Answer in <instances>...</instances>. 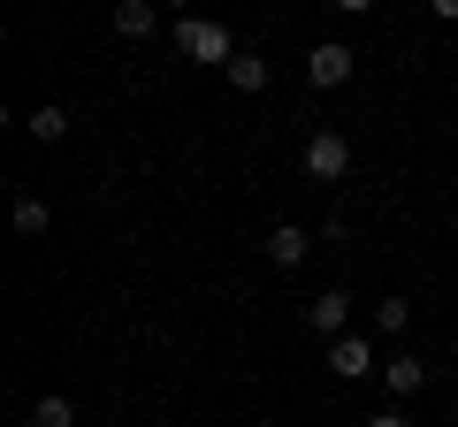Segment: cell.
Returning <instances> with one entry per match:
<instances>
[{
    "label": "cell",
    "mask_w": 458,
    "mask_h": 427,
    "mask_svg": "<svg viewBox=\"0 0 458 427\" xmlns=\"http://www.w3.org/2000/svg\"><path fill=\"white\" fill-rule=\"evenodd\" d=\"M176 54H183V62L229 69V54H237V46H229V31H222L214 16H176Z\"/></svg>",
    "instance_id": "1"
},
{
    "label": "cell",
    "mask_w": 458,
    "mask_h": 427,
    "mask_svg": "<svg viewBox=\"0 0 458 427\" xmlns=\"http://www.w3.org/2000/svg\"><path fill=\"white\" fill-rule=\"evenodd\" d=\"M298 168H306L313 183H344V176H352V138H344V130H313L306 153H298Z\"/></svg>",
    "instance_id": "2"
},
{
    "label": "cell",
    "mask_w": 458,
    "mask_h": 427,
    "mask_svg": "<svg viewBox=\"0 0 458 427\" xmlns=\"http://www.w3.org/2000/svg\"><path fill=\"white\" fill-rule=\"evenodd\" d=\"M321 366H328L336 381H367V374H375V344L352 329V336H336V344H328V359H321Z\"/></svg>",
    "instance_id": "3"
},
{
    "label": "cell",
    "mask_w": 458,
    "mask_h": 427,
    "mask_svg": "<svg viewBox=\"0 0 458 427\" xmlns=\"http://www.w3.org/2000/svg\"><path fill=\"white\" fill-rule=\"evenodd\" d=\"M352 69H360V62H352V46H344V38H321V46L306 54V77L321 84V92H336V84H352Z\"/></svg>",
    "instance_id": "4"
},
{
    "label": "cell",
    "mask_w": 458,
    "mask_h": 427,
    "mask_svg": "<svg viewBox=\"0 0 458 427\" xmlns=\"http://www.w3.org/2000/svg\"><path fill=\"white\" fill-rule=\"evenodd\" d=\"M306 329L328 336V344H336V336H352V297H344V290H321V297L306 306Z\"/></svg>",
    "instance_id": "5"
},
{
    "label": "cell",
    "mask_w": 458,
    "mask_h": 427,
    "mask_svg": "<svg viewBox=\"0 0 458 427\" xmlns=\"http://www.w3.org/2000/svg\"><path fill=\"white\" fill-rule=\"evenodd\" d=\"M306 252H313V237L298 230V222H276V230H267V267L291 275V267H306Z\"/></svg>",
    "instance_id": "6"
},
{
    "label": "cell",
    "mask_w": 458,
    "mask_h": 427,
    "mask_svg": "<svg viewBox=\"0 0 458 427\" xmlns=\"http://www.w3.org/2000/svg\"><path fill=\"white\" fill-rule=\"evenodd\" d=\"M161 31V8H153V0H114V38H153Z\"/></svg>",
    "instance_id": "7"
},
{
    "label": "cell",
    "mask_w": 458,
    "mask_h": 427,
    "mask_svg": "<svg viewBox=\"0 0 458 427\" xmlns=\"http://www.w3.org/2000/svg\"><path fill=\"white\" fill-rule=\"evenodd\" d=\"M382 389H390L397 405H405V397H420V389H428V366L412 359V351H397V359L382 366Z\"/></svg>",
    "instance_id": "8"
},
{
    "label": "cell",
    "mask_w": 458,
    "mask_h": 427,
    "mask_svg": "<svg viewBox=\"0 0 458 427\" xmlns=\"http://www.w3.org/2000/svg\"><path fill=\"white\" fill-rule=\"evenodd\" d=\"M69 122H77V115H69V107H54V99H47V107H31V115H23V130H31L38 146H62V138H69Z\"/></svg>",
    "instance_id": "9"
},
{
    "label": "cell",
    "mask_w": 458,
    "mask_h": 427,
    "mask_svg": "<svg viewBox=\"0 0 458 427\" xmlns=\"http://www.w3.org/2000/svg\"><path fill=\"white\" fill-rule=\"evenodd\" d=\"M229 92H267V62H260V54H229Z\"/></svg>",
    "instance_id": "10"
},
{
    "label": "cell",
    "mask_w": 458,
    "mask_h": 427,
    "mask_svg": "<svg viewBox=\"0 0 458 427\" xmlns=\"http://www.w3.org/2000/svg\"><path fill=\"white\" fill-rule=\"evenodd\" d=\"M412 329V297H375V336H405Z\"/></svg>",
    "instance_id": "11"
},
{
    "label": "cell",
    "mask_w": 458,
    "mask_h": 427,
    "mask_svg": "<svg viewBox=\"0 0 458 427\" xmlns=\"http://www.w3.org/2000/svg\"><path fill=\"white\" fill-rule=\"evenodd\" d=\"M47 222H54V206H47L38 191H23V198H16V237H47Z\"/></svg>",
    "instance_id": "12"
},
{
    "label": "cell",
    "mask_w": 458,
    "mask_h": 427,
    "mask_svg": "<svg viewBox=\"0 0 458 427\" xmlns=\"http://www.w3.org/2000/svg\"><path fill=\"white\" fill-rule=\"evenodd\" d=\"M31 427H77V405H69L62 389H47V397L31 405Z\"/></svg>",
    "instance_id": "13"
},
{
    "label": "cell",
    "mask_w": 458,
    "mask_h": 427,
    "mask_svg": "<svg viewBox=\"0 0 458 427\" xmlns=\"http://www.w3.org/2000/svg\"><path fill=\"white\" fill-rule=\"evenodd\" d=\"M367 427H412V420H405V412H397V405H382V412H375V420H367Z\"/></svg>",
    "instance_id": "14"
},
{
    "label": "cell",
    "mask_w": 458,
    "mask_h": 427,
    "mask_svg": "<svg viewBox=\"0 0 458 427\" xmlns=\"http://www.w3.org/2000/svg\"><path fill=\"white\" fill-rule=\"evenodd\" d=\"M428 16H436V23H458V0H428Z\"/></svg>",
    "instance_id": "15"
},
{
    "label": "cell",
    "mask_w": 458,
    "mask_h": 427,
    "mask_svg": "<svg viewBox=\"0 0 458 427\" xmlns=\"http://www.w3.org/2000/svg\"><path fill=\"white\" fill-rule=\"evenodd\" d=\"M328 8H344V16H367V8H375V0H328Z\"/></svg>",
    "instance_id": "16"
},
{
    "label": "cell",
    "mask_w": 458,
    "mask_h": 427,
    "mask_svg": "<svg viewBox=\"0 0 458 427\" xmlns=\"http://www.w3.org/2000/svg\"><path fill=\"white\" fill-rule=\"evenodd\" d=\"M168 8H176V16H191V0H168Z\"/></svg>",
    "instance_id": "17"
},
{
    "label": "cell",
    "mask_w": 458,
    "mask_h": 427,
    "mask_svg": "<svg viewBox=\"0 0 458 427\" xmlns=\"http://www.w3.org/2000/svg\"><path fill=\"white\" fill-rule=\"evenodd\" d=\"M451 351H458V329H451Z\"/></svg>",
    "instance_id": "18"
},
{
    "label": "cell",
    "mask_w": 458,
    "mask_h": 427,
    "mask_svg": "<svg viewBox=\"0 0 458 427\" xmlns=\"http://www.w3.org/2000/svg\"><path fill=\"white\" fill-rule=\"evenodd\" d=\"M451 230H458V214H451Z\"/></svg>",
    "instance_id": "19"
}]
</instances>
